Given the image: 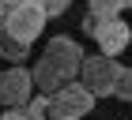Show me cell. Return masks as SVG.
Listing matches in <instances>:
<instances>
[{
    "label": "cell",
    "instance_id": "277c9868",
    "mask_svg": "<svg viewBox=\"0 0 132 120\" xmlns=\"http://www.w3.org/2000/svg\"><path fill=\"white\" fill-rule=\"evenodd\" d=\"M45 8L42 4H8V19H4V34H11L15 41H34L42 38V30H45Z\"/></svg>",
    "mask_w": 132,
    "mask_h": 120
},
{
    "label": "cell",
    "instance_id": "6da1fadb",
    "mask_svg": "<svg viewBox=\"0 0 132 120\" xmlns=\"http://www.w3.org/2000/svg\"><path fill=\"white\" fill-rule=\"evenodd\" d=\"M94 101L98 98L91 90L79 79H72V83H61L53 94H45V109H49V120H79L94 109Z\"/></svg>",
    "mask_w": 132,
    "mask_h": 120
},
{
    "label": "cell",
    "instance_id": "8fae6325",
    "mask_svg": "<svg viewBox=\"0 0 132 120\" xmlns=\"http://www.w3.org/2000/svg\"><path fill=\"white\" fill-rule=\"evenodd\" d=\"M113 98L132 101V68H125V64H121V71H117V86H113Z\"/></svg>",
    "mask_w": 132,
    "mask_h": 120
},
{
    "label": "cell",
    "instance_id": "3957f363",
    "mask_svg": "<svg viewBox=\"0 0 132 120\" xmlns=\"http://www.w3.org/2000/svg\"><path fill=\"white\" fill-rule=\"evenodd\" d=\"M83 45L76 38H64V34H57V38H49L45 41V53H42V60L49 64L57 75H61V83H72L76 75H79V68H83Z\"/></svg>",
    "mask_w": 132,
    "mask_h": 120
},
{
    "label": "cell",
    "instance_id": "4fadbf2b",
    "mask_svg": "<svg viewBox=\"0 0 132 120\" xmlns=\"http://www.w3.org/2000/svg\"><path fill=\"white\" fill-rule=\"evenodd\" d=\"M4 19H8V0H0V30H4Z\"/></svg>",
    "mask_w": 132,
    "mask_h": 120
},
{
    "label": "cell",
    "instance_id": "7c38bea8",
    "mask_svg": "<svg viewBox=\"0 0 132 120\" xmlns=\"http://www.w3.org/2000/svg\"><path fill=\"white\" fill-rule=\"evenodd\" d=\"M68 4H72V0H42V8H45V15H49V19L64 15V11H68Z\"/></svg>",
    "mask_w": 132,
    "mask_h": 120
},
{
    "label": "cell",
    "instance_id": "9a60e30c",
    "mask_svg": "<svg viewBox=\"0 0 132 120\" xmlns=\"http://www.w3.org/2000/svg\"><path fill=\"white\" fill-rule=\"evenodd\" d=\"M125 8H132V0H125Z\"/></svg>",
    "mask_w": 132,
    "mask_h": 120
},
{
    "label": "cell",
    "instance_id": "52a82bcc",
    "mask_svg": "<svg viewBox=\"0 0 132 120\" xmlns=\"http://www.w3.org/2000/svg\"><path fill=\"white\" fill-rule=\"evenodd\" d=\"M0 120H49V109H45V94H34L27 105H15V109H4Z\"/></svg>",
    "mask_w": 132,
    "mask_h": 120
},
{
    "label": "cell",
    "instance_id": "5bb4252c",
    "mask_svg": "<svg viewBox=\"0 0 132 120\" xmlns=\"http://www.w3.org/2000/svg\"><path fill=\"white\" fill-rule=\"evenodd\" d=\"M8 4H42V0H8Z\"/></svg>",
    "mask_w": 132,
    "mask_h": 120
},
{
    "label": "cell",
    "instance_id": "8992f818",
    "mask_svg": "<svg viewBox=\"0 0 132 120\" xmlns=\"http://www.w3.org/2000/svg\"><path fill=\"white\" fill-rule=\"evenodd\" d=\"M34 98V79L23 64H11V68H0V105L4 109H15V105H27Z\"/></svg>",
    "mask_w": 132,
    "mask_h": 120
},
{
    "label": "cell",
    "instance_id": "ba28073f",
    "mask_svg": "<svg viewBox=\"0 0 132 120\" xmlns=\"http://www.w3.org/2000/svg\"><path fill=\"white\" fill-rule=\"evenodd\" d=\"M30 79H34V90H42V94H53V90L61 86V75H57L45 60H38V64L30 68Z\"/></svg>",
    "mask_w": 132,
    "mask_h": 120
},
{
    "label": "cell",
    "instance_id": "5b68a950",
    "mask_svg": "<svg viewBox=\"0 0 132 120\" xmlns=\"http://www.w3.org/2000/svg\"><path fill=\"white\" fill-rule=\"evenodd\" d=\"M117 71H121L117 56H102V53H94V56H83L79 83L91 90L94 98H106V94H113V86H117Z\"/></svg>",
    "mask_w": 132,
    "mask_h": 120
},
{
    "label": "cell",
    "instance_id": "7a4b0ae2",
    "mask_svg": "<svg viewBox=\"0 0 132 120\" xmlns=\"http://www.w3.org/2000/svg\"><path fill=\"white\" fill-rule=\"evenodd\" d=\"M83 30L98 41V53H102V56H121V53L128 49V41H132V26L121 19V15H113V19L83 15Z\"/></svg>",
    "mask_w": 132,
    "mask_h": 120
},
{
    "label": "cell",
    "instance_id": "9c48e42d",
    "mask_svg": "<svg viewBox=\"0 0 132 120\" xmlns=\"http://www.w3.org/2000/svg\"><path fill=\"white\" fill-rule=\"evenodd\" d=\"M30 56V45L27 41H15L11 34H4L0 30V60H11V64H19V60Z\"/></svg>",
    "mask_w": 132,
    "mask_h": 120
},
{
    "label": "cell",
    "instance_id": "30bf717a",
    "mask_svg": "<svg viewBox=\"0 0 132 120\" xmlns=\"http://www.w3.org/2000/svg\"><path fill=\"white\" fill-rule=\"evenodd\" d=\"M125 11V0H87V15L94 19H113Z\"/></svg>",
    "mask_w": 132,
    "mask_h": 120
}]
</instances>
